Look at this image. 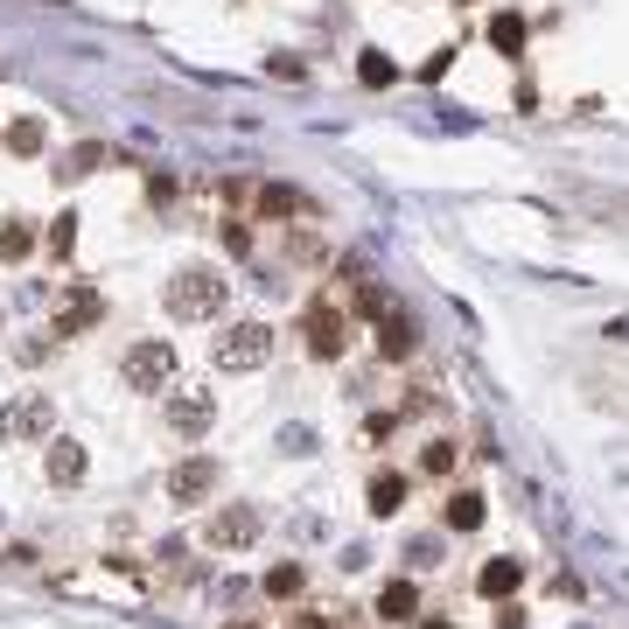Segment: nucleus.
Returning <instances> with one entry per match:
<instances>
[{
  "label": "nucleus",
  "mask_w": 629,
  "mask_h": 629,
  "mask_svg": "<svg viewBox=\"0 0 629 629\" xmlns=\"http://www.w3.org/2000/svg\"><path fill=\"white\" fill-rule=\"evenodd\" d=\"M224 301H232V280H224L217 266H182V273L168 280V315L176 322H217Z\"/></svg>",
  "instance_id": "obj_1"
},
{
  "label": "nucleus",
  "mask_w": 629,
  "mask_h": 629,
  "mask_svg": "<svg viewBox=\"0 0 629 629\" xmlns=\"http://www.w3.org/2000/svg\"><path fill=\"white\" fill-rule=\"evenodd\" d=\"M120 378H126V392H168L176 385V350H168L161 336H141L120 357Z\"/></svg>",
  "instance_id": "obj_2"
},
{
  "label": "nucleus",
  "mask_w": 629,
  "mask_h": 629,
  "mask_svg": "<svg viewBox=\"0 0 629 629\" xmlns=\"http://www.w3.org/2000/svg\"><path fill=\"white\" fill-rule=\"evenodd\" d=\"M49 427H56L49 392H22V398H8V406H0V441H8V448L49 441Z\"/></svg>",
  "instance_id": "obj_3"
},
{
  "label": "nucleus",
  "mask_w": 629,
  "mask_h": 629,
  "mask_svg": "<svg viewBox=\"0 0 629 629\" xmlns=\"http://www.w3.org/2000/svg\"><path fill=\"white\" fill-rule=\"evenodd\" d=\"M210 357H217V371H259L273 357V329L266 322H232V329L210 342Z\"/></svg>",
  "instance_id": "obj_4"
},
{
  "label": "nucleus",
  "mask_w": 629,
  "mask_h": 629,
  "mask_svg": "<svg viewBox=\"0 0 629 629\" xmlns=\"http://www.w3.org/2000/svg\"><path fill=\"white\" fill-rule=\"evenodd\" d=\"M259 531H266V518H259L252 504H217V510L203 518V546H210V552H245Z\"/></svg>",
  "instance_id": "obj_5"
},
{
  "label": "nucleus",
  "mask_w": 629,
  "mask_h": 629,
  "mask_svg": "<svg viewBox=\"0 0 629 629\" xmlns=\"http://www.w3.org/2000/svg\"><path fill=\"white\" fill-rule=\"evenodd\" d=\"M301 342H308V357H315V364H336V357H342V342H350V315L329 308V301H315V308L301 315Z\"/></svg>",
  "instance_id": "obj_6"
},
{
  "label": "nucleus",
  "mask_w": 629,
  "mask_h": 629,
  "mask_svg": "<svg viewBox=\"0 0 629 629\" xmlns=\"http://www.w3.org/2000/svg\"><path fill=\"white\" fill-rule=\"evenodd\" d=\"M161 419H168V434L176 441H203L210 427H217V392H176L161 406Z\"/></svg>",
  "instance_id": "obj_7"
},
{
  "label": "nucleus",
  "mask_w": 629,
  "mask_h": 629,
  "mask_svg": "<svg viewBox=\"0 0 629 629\" xmlns=\"http://www.w3.org/2000/svg\"><path fill=\"white\" fill-rule=\"evenodd\" d=\"M217 497V454H182L168 469V504H210Z\"/></svg>",
  "instance_id": "obj_8"
},
{
  "label": "nucleus",
  "mask_w": 629,
  "mask_h": 629,
  "mask_svg": "<svg viewBox=\"0 0 629 629\" xmlns=\"http://www.w3.org/2000/svg\"><path fill=\"white\" fill-rule=\"evenodd\" d=\"M85 469H91L85 441H70V434H56V441H49V454H43V475H49L56 490H78V483H85Z\"/></svg>",
  "instance_id": "obj_9"
},
{
  "label": "nucleus",
  "mask_w": 629,
  "mask_h": 629,
  "mask_svg": "<svg viewBox=\"0 0 629 629\" xmlns=\"http://www.w3.org/2000/svg\"><path fill=\"white\" fill-rule=\"evenodd\" d=\"M91 322H105V294H99V288H70V301H64L56 322H49V336H85Z\"/></svg>",
  "instance_id": "obj_10"
},
{
  "label": "nucleus",
  "mask_w": 629,
  "mask_h": 629,
  "mask_svg": "<svg viewBox=\"0 0 629 629\" xmlns=\"http://www.w3.org/2000/svg\"><path fill=\"white\" fill-rule=\"evenodd\" d=\"M419 350V329H413V315H378V357H385V364H406V357Z\"/></svg>",
  "instance_id": "obj_11"
},
{
  "label": "nucleus",
  "mask_w": 629,
  "mask_h": 629,
  "mask_svg": "<svg viewBox=\"0 0 629 629\" xmlns=\"http://www.w3.org/2000/svg\"><path fill=\"white\" fill-rule=\"evenodd\" d=\"M518 587H525L518 560H483V574H475V595H483V602H510Z\"/></svg>",
  "instance_id": "obj_12"
},
{
  "label": "nucleus",
  "mask_w": 629,
  "mask_h": 629,
  "mask_svg": "<svg viewBox=\"0 0 629 629\" xmlns=\"http://www.w3.org/2000/svg\"><path fill=\"white\" fill-rule=\"evenodd\" d=\"M364 497H371V518H392V510H406V475H398V469H378Z\"/></svg>",
  "instance_id": "obj_13"
},
{
  "label": "nucleus",
  "mask_w": 629,
  "mask_h": 629,
  "mask_svg": "<svg viewBox=\"0 0 629 629\" xmlns=\"http://www.w3.org/2000/svg\"><path fill=\"white\" fill-rule=\"evenodd\" d=\"M448 531H483V518H490V504H483V490H454L448 497Z\"/></svg>",
  "instance_id": "obj_14"
},
{
  "label": "nucleus",
  "mask_w": 629,
  "mask_h": 629,
  "mask_svg": "<svg viewBox=\"0 0 629 629\" xmlns=\"http://www.w3.org/2000/svg\"><path fill=\"white\" fill-rule=\"evenodd\" d=\"M378 616H385V622H413L419 616V587L413 581H385V587H378Z\"/></svg>",
  "instance_id": "obj_15"
},
{
  "label": "nucleus",
  "mask_w": 629,
  "mask_h": 629,
  "mask_svg": "<svg viewBox=\"0 0 629 629\" xmlns=\"http://www.w3.org/2000/svg\"><path fill=\"white\" fill-rule=\"evenodd\" d=\"M29 252H35V224L8 217V224H0V259H8V266H22Z\"/></svg>",
  "instance_id": "obj_16"
},
{
  "label": "nucleus",
  "mask_w": 629,
  "mask_h": 629,
  "mask_svg": "<svg viewBox=\"0 0 629 629\" xmlns=\"http://www.w3.org/2000/svg\"><path fill=\"white\" fill-rule=\"evenodd\" d=\"M259 210H266V217H308V196H294V189H273V182H266V189H259Z\"/></svg>",
  "instance_id": "obj_17"
},
{
  "label": "nucleus",
  "mask_w": 629,
  "mask_h": 629,
  "mask_svg": "<svg viewBox=\"0 0 629 629\" xmlns=\"http://www.w3.org/2000/svg\"><path fill=\"white\" fill-rule=\"evenodd\" d=\"M301 581H308V574H301V566L288 560V566H266V581H259V587H266L273 602H294V595H301Z\"/></svg>",
  "instance_id": "obj_18"
},
{
  "label": "nucleus",
  "mask_w": 629,
  "mask_h": 629,
  "mask_svg": "<svg viewBox=\"0 0 629 629\" xmlns=\"http://www.w3.org/2000/svg\"><path fill=\"white\" fill-rule=\"evenodd\" d=\"M99 161H105V147H99V141H85V147H70V155H64V168H56V176H64V182H78V176H91Z\"/></svg>",
  "instance_id": "obj_19"
},
{
  "label": "nucleus",
  "mask_w": 629,
  "mask_h": 629,
  "mask_svg": "<svg viewBox=\"0 0 629 629\" xmlns=\"http://www.w3.org/2000/svg\"><path fill=\"white\" fill-rule=\"evenodd\" d=\"M490 43H497L504 56H518L525 49V22H518V14H497V22H490Z\"/></svg>",
  "instance_id": "obj_20"
},
{
  "label": "nucleus",
  "mask_w": 629,
  "mask_h": 629,
  "mask_svg": "<svg viewBox=\"0 0 629 629\" xmlns=\"http://www.w3.org/2000/svg\"><path fill=\"white\" fill-rule=\"evenodd\" d=\"M8 147H14V155H43V120H14Z\"/></svg>",
  "instance_id": "obj_21"
},
{
  "label": "nucleus",
  "mask_w": 629,
  "mask_h": 629,
  "mask_svg": "<svg viewBox=\"0 0 629 629\" xmlns=\"http://www.w3.org/2000/svg\"><path fill=\"white\" fill-rule=\"evenodd\" d=\"M357 78H364V85H392L398 70H392V56H385V49H364V64H357Z\"/></svg>",
  "instance_id": "obj_22"
},
{
  "label": "nucleus",
  "mask_w": 629,
  "mask_h": 629,
  "mask_svg": "<svg viewBox=\"0 0 629 629\" xmlns=\"http://www.w3.org/2000/svg\"><path fill=\"white\" fill-rule=\"evenodd\" d=\"M419 469H427V475H448V469H454V441H427V448H419Z\"/></svg>",
  "instance_id": "obj_23"
},
{
  "label": "nucleus",
  "mask_w": 629,
  "mask_h": 629,
  "mask_svg": "<svg viewBox=\"0 0 629 629\" xmlns=\"http://www.w3.org/2000/svg\"><path fill=\"white\" fill-rule=\"evenodd\" d=\"M70 245H78V217H56V232H49V252H56V259H64V252H70Z\"/></svg>",
  "instance_id": "obj_24"
},
{
  "label": "nucleus",
  "mask_w": 629,
  "mask_h": 629,
  "mask_svg": "<svg viewBox=\"0 0 629 629\" xmlns=\"http://www.w3.org/2000/svg\"><path fill=\"white\" fill-rule=\"evenodd\" d=\"M357 301H364V315H392V294H385V288H364Z\"/></svg>",
  "instance_id": "obj_25"
},
{
  "label": "nucleus",
  "mask_w": 629,
  "mask_h": 629,
  "mask_svg": "<svg viewBox=\"0 0 629 629\" xmlns=\"http://www.w3.org/2000/svg\"><path fill=\"white\" fill-rule=\"evenodd\" d=\"M288 629H336V616H315V608H301V616H294Z\"/></svg>",
  "instance_id": "obj_26"
},
{
  "label": "nucleus",
  "mask_w": 629,
  "mask_h": 629,
  "mask_svg": "<svg viewBox=\"0 0 629 629\" xmlns=\"http://www.w3.org/2000/svg\"><path fill=\"white\" fill-rule=\"evenodd\" d=\"M419 629H454V622H448V616H434V622H419Z\"/></svg>",
  "instance_id": "obj_27"
},
{
  "label": "nucleus",
  "mask_w": 629,
  "mask_h": 629,
  "mask_svg": "<svg viewBox=\"0 0 629 629\" xmlns=\"http://www.w3.org/2000/svg\"><path fill=\"white\" fill-rule=\"evenodd\" d=\"M232 629H259V622H232Z\"/></svg>",
  "instance_id": "obj_28"
}]
</instances>
